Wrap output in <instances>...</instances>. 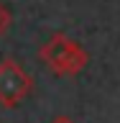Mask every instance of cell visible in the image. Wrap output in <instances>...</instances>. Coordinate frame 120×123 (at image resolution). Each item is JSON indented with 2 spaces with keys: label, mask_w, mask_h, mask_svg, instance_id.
Returning <instances> with one entry per match:
<instances>
[{
  "label": "cell",
  "mask_w": 120,
  "mask_h": 123,
  "mask_svg": "<svg viewBox=\"0 0 120 123\" xmlns=\"http://www.w3.org/2000/svg\"><path fill=\"white\" fill-rule=\"evenodd\" d=\"M38 59L44 62L56 77H77L87 67L90 54L84 51L74 38L64 36V33H54L38 49Z\"/></svg>",
  "instance_id": "cell-1"
},
{
  "label": "cell",
  "mask_w": 120,
  "mask_h": 123,
  "mask_svg": "<svg viewBox=\"0 0 120 123\" xmlns=\"http://www.w3.org/2000/svg\"><path fill=\"white\" fill-rule=\"evenodd\" d=\"M33 80L15 59L0 62V105L3 108H18L28 98Z\"/></svg>",
  "instance_id": "cell-2"
},
{
  "label": "cell",
  "mask_w": 120,
  "mask_h": 123,
  "mask_svg": "<svg viewBox=\"0 0 120 123\" xmlns=\"http://www.w3.org/2000/svg\"><path fill=\"white\" fill-rule=\"evenodd\" d=\"M10 26H13V13H10L8 5L0 3V36H5L8 31H10Z\"/></svg>",
  "instance_id": "cell-3"
},
{
  "label": "cell",
  "mask_w": 120,
  "mask_h": 123,
  "mask_svg": "<svg viewBox=\"0 0 120 123\" xmlns=\"http://www.w3.org/2000/svg\"><path fill=\"white\" fill-rule=\"evenodd\" d=\"M51 123H77V121H74V118H69V115H56Z\"/></svg>",
  "instance_id": "cell-4"
}]
</instances>
